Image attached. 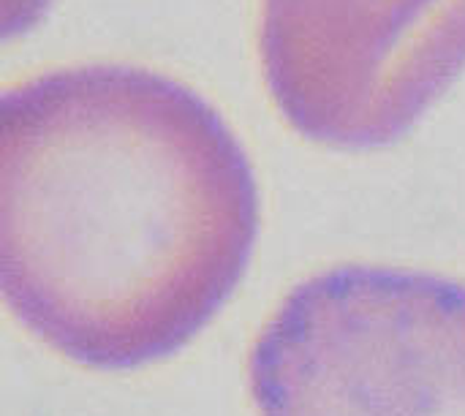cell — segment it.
Masks as SVG:
<instances>
[{
	"instance_id": "3957f363",
	"label": "cell",
	"mask_w": 465,
	"mask_h": 416,
	"mask_svg": "<svg viewBox=\"0 0 465 416\" xmlns=\"http://www.w3.org/2000/svg\"><path fill=\"white\" fill-rule=\"evenodd\" d=\"M267 90L311 142H398L465 68V0H262Z\"/></svg>"
},
{
	"instance_id": "6da1fadb",
	"label": "cell",
	"mask_w": 465,
	"mask_h": 416,
	"mask_svg": "<svg viewBox=\"0 0 465 416\" xmlns=\"http://www.w3.org/2000/svg\"><path fill=\"white\" fill-rule=\"evenodd\" d=\"M259 223L242 142L185 82L90 63L0 90V302L60 357L136 371L183 352Z\"/></svg>"
},
{
	"instance_id": "7a4b0ae2",
	"label": "cell",
	"mask_w": 465,
	"mask_h": 416,
	"mask_svg": "<svg viewBox=\"0 0 465 416\" xmlns=\"http://www.w3.org/2000/svg\"><path fill=\"white\" fill-rule=\"evenodd\" d=\"M259 416H465V283L338 264L297 283L253 341Z\"/></svg>"
},
{
	"instance_id": "277c9868",
	"label": "cell",
	"mask_w": 465,
	"mask_h": 416,
	"mask_svg": "<svg viewBox=\"0 0 465 416\" xmlns=\"http://www.w3.org/2000/svg\"><path fill=\"white\" fill-rule=\"evenodd\" d=\"M52 5L54 0H0V46L38 27Z\"/></svg>"
}]
</instances>
